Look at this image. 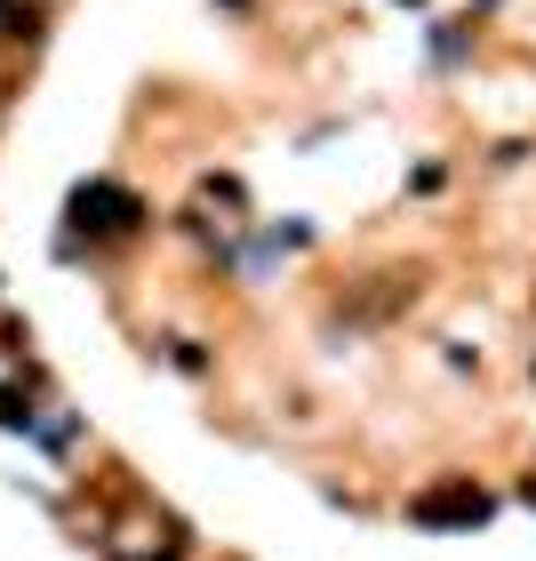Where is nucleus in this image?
<instances>
[{"label":"nucleus","instance_id":"obj_1","mask_svg":"<svg viewBox=\"0 0 536 561\" xmlns=\"http://www.w3.org/2000/svg\"><path fill=\"white\" fill-rule=\"evenodd\" d=\"M72 225H81V233H96V241L137 233V225H144V201H137L129 185H105V176H96V185L72 193Z\"/></svg>","mask_w":536,"mask_h":561},{"label":"nucleus","instance_id":"obj_2","mask_svg":"<svg viewBox=\"0 0 536 561\" xmlns=\"http://www.w3.org/2000/svg\"><path fill=\"white\" fill-rule=\"evenodd\" d=\"M408 522H424V529H473V522H489V490H480V481H441V490L408 497Z\"/></svg>","mask_w":536,"mask_h":561},{"label":"nucleus","instance_id":"obj_3","mask_svg":"<svg viewBox=\"0 0 536 561\" xmlns=\"http://www.w3.org/2000/svg\"><path fill=\"white\" fill-rule=\"evenodd\" d=\"M0 33H33V9H24V0H0Z\"/></svg>","mask_w":536,"mask_h":561}]
</instances>
